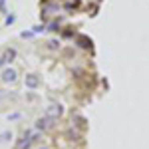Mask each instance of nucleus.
Segmentation results:
<instances>
[{
  "instance_id": "nucleus-1",
  "label": "nucleus",
  "mask_w": 149,
  "mask_h": 149,
  "mask_svg": "<svg viewBox=\"0 0 149 149\" xmlns=\"http://www.w3.org/2000/svg\"><path fill=\"white\" fill-rule=\"evenodd\" d=\"M2 81H16V70L6 68L2 72Z\"/></svg>"
},
{
  "instance_id": "nucleus-2",
  "label": "nucleus",
  "mask_w": 149,
  "mask_h": 149,
  "mask_svg": "<svg viewBox=\"0 0 149 149\" xmlns=\"http://www.w3.org/2000/svg\"><path fill=\"white\" fill-rule=\"evenodd\" d=\"M14 58H16V52H14V50H6V52H4V58H2V62H12Z\"/></svg>"
},
{
  "instance_id": "nucleus-3",
  "label": "nucleus",
  "mask_w": 149,
  "mask_h": 149,
  "mask_svg": "<svg viewBox=\"0 0 149 149\" xmlns=\"http://www.w3.org/2000/svg\"><path fill=\"white\" fill-rule=\"evenodd\" d=\"M26 84H28L30 88H36V86H38V78H36V76H28V78H26Z\"/></svg>"
},
{
  "instance_id": "nucleus-4",
  "label": "nucleus",
  "mask_w": 149,
  "mask_h": 149,
  "mask_svg": "<svg viewBox=\"0 0 149 149\" xmlns=\"http://www.w3.org/2000/svg\"><path fill=\"white\" fill-rule=\"evenodd\" d=\"M48 113H50V115H60V113H62V109H60V105H52V109H50Z\"/></svg>"
},
{
  "instance_id": "nucleus-5",
  "label": "nucleus",
  "mask_w": 149,
  "mask_h": 149,
  "mask_svg": "<svg viewBox=\"0 0 149 149\" xmlns=\"http://www.w3.org/2000/svg\"><path fill=\"white\" fill-rule=\"evenodd\" d=\"M2 64H4V62H2V58H0V66H2Z\"/></svg>"
},
{
  "instance_id": "nucleus-6",
  "label": "nucleus",
  "mask_w": 149,
  "mask_h": 149,
  "mask_svg": "<svg viewBox=\"0 0 149 149\" xmlns=\"http://www.w3.org/2000/svg\"><path fill=\"white\" fill-rule=\"evenodd\" d=\"M0 97H2V90H0Z\"/></svg>"
}]
</instances>
